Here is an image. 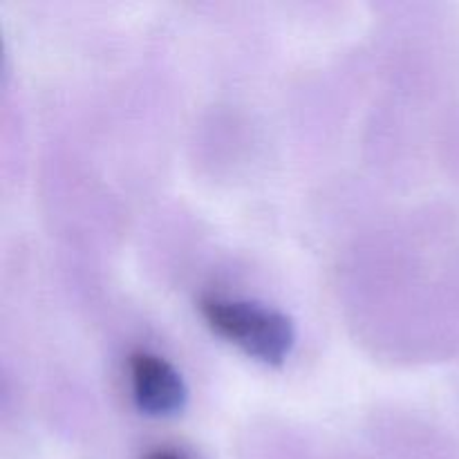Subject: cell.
Masks as SVG:
<instances>
[{
    "instance_id": "1",
    "label": "cell",
    "mask_w": 459,
    "mask_h": 459,
    "mask_svg": "<svg viewBox=\"0 0 459 459\" xmlns=\"http://www.w3.org/2000/svg\"><path fill=\"white\" fill-rule=\"evenodd\" d=\"M202 316L220 336L267 363H281L294 345V325L285 314L249 300L206 296Z\"/></svg>"
},
{
    "instance_id": "2",
    "label": "cell",
    "mask_w": 459,
    "mask_h": 459,
    "mask_svg": "<svg viewBox=\"0 0 459 459\" xmlns=\"http://www.w3.org/2000/svg\"><path fill=\"white\" fill-rule=\"evenodd\" d=\"M130 381L137 403L151 415H170L186 402V385L179 372L146 350L130 354Z\"/></svg>"
},
{
    "instance_id": "3",
    "label": "cell",
    "mask_w": 459,
    "mask_h": 459,
    "mask_svg": "<svg viewBox=\"0 0 459 459\" xmlns=\"http://www.w3.org/2000/svg\"><path fill=\"white\" fill-rule=\"evenodd\" d=\"M146 459H184V457L178 455V453H173V451H152V453H148Z\"/></svg>"
}]
</instances>
